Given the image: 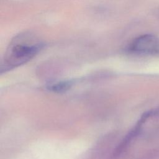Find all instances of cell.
Wrapping results in <instances>:
<instances>
[{
  "mask_svg": "<svg viewBox=\"0 0 159 159\" xmlns=\"http://www.w3.org/2000/svg\"><path fill=\"white\" fill-rule=\"evenodd\" d=\"M15 43L10 45L7 50L4 63L1 66L5 70L18 66L32 58L42 48V45L32 40H15Z\"/></svg>",
  "mask_w": 159,
  "mask_h": 159,
  "instance_id": "1",
  "label": "cell"
},
{
  "mask_svg": "<svg viewBox=\"0 0 159 159\" xmlns=\"http://www.w3.org/2000/svg\"><path fill=\"white\" fill-rule=\"evenodd\" d=\"M129 50L139 54L159 55V39L154 35H142L131 43Z\"/></svg>",
  "mask_w": 159,
  "mask_h": 159,
  "instance_id": "2",
  "label": "cell"
},
{
  "mask_svg": "<svg viewBox=\"0 0 159 159\" xmlns=\"http://www.w3.org/2000/svg\"><path fill=\"white\" fill-rule=\"evenodd\" d=\"M73 81L71 80L61 81L56 83H53L49 86L48 88L49 90L55 93H62L68 90L73 85Z\"/></svg>",
  "mask_w": 159,
  "mask_h": 159,
  "instance_id": "3",
  "label": "cell"
}]
</instances>
